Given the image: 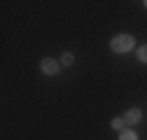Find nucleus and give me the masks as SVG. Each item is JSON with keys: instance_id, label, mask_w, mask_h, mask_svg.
Returning <instances> with one entry per match:
<instances>
[{"instance_id": "obj_7", "label": "nucleus", "mask_w": 147, "mask_h": 140, "mask_svg": "<svg viewBox=\"0 0 147 140\" xmlns=\"http://www.w3.org/2000/svg\"><path fill=\"white\" fill-rule=\"evenodd\" d=\"M124 124H126L124 119H112V129H117V131H121V129H124Z\"/></svg>"}, {"instance_id": "obj_4", "label": "nucleus", "mask_w": 147, "mask_h": 140, "mask_svg": "<svg viewBox=\"0 0 147 140\" xmlns=\"http://www.w3.org/2000/svg\"><path fill=\"white\" fill-rule=\"evenodd\" d=\"M119 140H138V135H136L133 131H121V135H119Z\"/></svg>"}, {"instance_id": "obj_2", "label": "nucleus", "mask_w": 147, "mask_h": 140, "mask_svg": "<svg viewBox=\"0 0 147 140\" xmlns=\"http://www.w3.org/2000/svg\"><path fill=\"white\" fill-rule=\"evenodd\" d=\"M40 68H42L45 75H56V73H59V63L54 61V59H42Z\"/></svg>"}, {"instance_id": "obj_6", "label": "nucleus", "mask_w": 147, "mask_h": 140, "mask_svg": "<svg viewBox=\"0 0 147 140\" xmlns=\"http://www.w3.org/2000/svg\"><path fill=\"white\" fill-rule=\"evenodd\" d=\"M138 59H140V61H142V63H147V44H145V47H140V49H138Z\"/></svg>"}, {"instance_id": "obj_1", "label": "nucleus", "mask_w": 147, "mask_h": 140, "mask_svg": "<svg viewBox=\"0 0 147 140\" xmlns=\"http://www.w3.org/2000/svg\"><path fill=\"white\" fill-rule=\"evenodd\" d=\"M133 38L131 35H117V38H112V42H110V49L117 51V54H124V51H131L133 49Z\"/></svg>"}, {"instance_id": "obj_5", "label": "nucleus", "mask_w": 147, "mask_h": 140, "mask_svg": "<svg viewBox=\"0 0 147 140\" xmlns=\"http://www.w3.org/2000/svg\"><path fill=\"white\" fill-rule=\"evenodd\" d=\"M72 61H75V56H72L70 51H68V54H63V56H61V63H63V65H72Z\"/></svg>"}, {"instance_id": "obj_8", "label": "nucleus", "mask_w": 147, "mask_h": 140, "mask_svg": "<svg viewBox=\"0 0 147 140\" xmlns=\"http://www.w3.org/2000/svg\"><path fill=\"white\" fill-rule=\"evenodd\" d=\"M145 5H147V3H145Z\"/></svg>"}, {"instance_id": "obj_3", "label": "nucleus", "mask_w": 147, "mask_h": 140, "mask_svg": "<svg viewBox=\"0 0 147 140\" xmlns=\"http://www.w3.org/2000/svg\"><path fill=\"white\" fill-rule=\"evenodd\" d=\"M140 117H142V112H140L138 108H131V110L126 112L124 121H126V124H138V121H140Z\"/></svg>"}]
</instances>
